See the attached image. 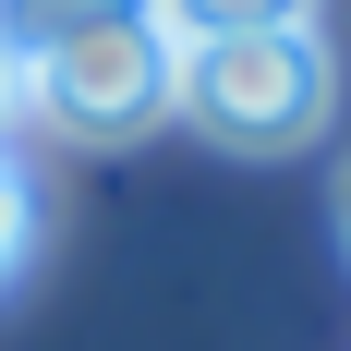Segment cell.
Wrapping results in <instances>:
<instances>
[{"mask_svg":"<svg viewBox=\"0 0 351 351\" xmlns=\"http://www.w3.org/2000/svg\"><path fill=\"white\" fill-rule=\"evenodd\" d=\"M327 25L315 12H170V109L206 145L291 158L327 134Z\"/></svg>","mask_w":351,"mask_h":351,"instance_id":"6da1fadb","label":"cell"},{"mask_svg":"<svg viewBox=\"0 0 351 351\" xmlns=\"http://www.w3.org/2000/svg\"><path fill=\"white\" fill-rule=\"evenodd\" d=\"M25 109L85 145H134L170 121V12H36L25 25Z\"/></svg>","mask_w":351,"mask_h":351,"instance_id":"7a4b0ae2","label":"cell"},{"mask_svg":"<svg viewBox=\"0 0 351 351\" xmlns=\"http://www.w3.org/2000/svg\"><path fill=\"white\" fill-rule=\"evenodd\" d=\"M25 254H36V170L0 145V291L25 279Z\"/></svg>","mask_w":351,"mask_h":351,"instance_id":"3957f363","label":"cell"},{"mask_svg":"<svg viewBox=\"0 0 351 351\" xmlns=\"http://www.w3.org/2000/svg\"><path fill=\"white\" fill-rule=\"evenodd\" d=\"M12 121H25V25L0 12V134H12Z\"/></svg>","mask_w":351,"mask_h":351,"instance_id":"277c9868","label":"cell"},{"mask_svg":"<svg viewBox=\"0 0 351 351\" xmlns=\"http://www.w3.org/2000/svg\"><path fill=\"white\" fill-rule=\"evenodd\" d=\"M339 218H351V194H339Z\"/></svg>","mask_w":351,"mask_h":351,"instance_id":"5b68a950","label":"cell"}]
</instances>
